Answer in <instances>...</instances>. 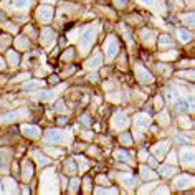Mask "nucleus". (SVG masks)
<instances>
[{"mask_svg": "<svg viewBox=\"0 0 195 195\" xmlns=\"http://www.w3.org/2000/svg\"><path fill=\"white\" fill-rule=\"evenodd\" d=\"M28 0H15V7H27Z\"/></svg>", "mask_w": 195, "mask_h": 195, "instance_id": "20e7f679", "label": "nucleus"}, {"mask_svg": "<svg viewBox=\"0 0 195 195\" xmlns=\"http://www.w3.org/2000/svg\"><path fill=\"white\" fill-rule=\"evenodd\" d=\"M94 37H96V28H94V25H89V27L84 30L83 37H81V40H80V50H83V51H84V50L93 43Z\"/></svg>", "mask_w": 195, "mask_h": 195, "instance_id": "f257e3e1", "label": "nucleus"}, {"mask_svg": "<svg viewBox=\"0 0 195 195\" xmlns=\"http://www.w3.org/2000/svg\"><path fill=\"white\" fill-rule=\"evenodd\" d=\"M41 86L40 81H30V83H23V88L25 89H35V88Z\"/></svg>", "mask_w": 195, "mask_h": 195, "instance_id": "7ed1b4c3", "label": "nucleus"}, {"mask_svg": "<svg viewBox=\"0 0 195 195\" xmlns=\"http://www.w3.org/2000/svg\"><path fill=\"white\" fill-rule=\"evenodd\" d=\"M177 33H179V38L182 41H189L190 38H192V35H190V31H187V30H179L177 31Z\"/></svg>", "mask_w": 195, "mask_h": 195, "instance_id": "f03ea898", "label": "nucleus"}]
</instances>
